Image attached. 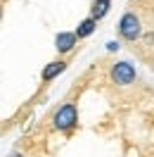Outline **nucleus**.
Listing matches in <instances>:
<instances>
[{
  "label": "nucleus",
  "mask_w": 154,
  "mask_h": 157,
  "mask_svg": "<svg viewBox=\"0 0 154 157\" xmlns=\"http://www.w3.org/2000/svg\"><path fill=\"white\" fill-rule=\"evenodd\" d=\"M52 121H55V128H57V131H71V128L76 126V121H78V109H76V105H71V102L62 105V107L55 112Z\"/></svg>",
  "instance_id": "nucleus-1"
},
{
  "label": "nucleus",
  "mask_w": 154,
  "mask_h": 157,
  "mask_svg": "<svg viewBox=\"0 0 154 157\" xmlns=\"http://www.w3.org/2000/svg\"><path fill=\"white\" fill-rule=\"evenodd\" d=\"M119 33H121L126 40L140 38V33H142V24H140V19H138V14L126 12L123 17L119 19Z\"/></svg>",
  "instance_id": "nucleus-2"
},
{
  "label": "nucleus",
  "mask_w": 154,
  "mask_h": 157,
  "mask_svg": "<svg viewBox=\"0 0 154 157\" xmlns=\"http://www.w3.org/2000/svg\"><path fill=\"white\" fill-rule=\"evenodd\" d=\"M112 81L119 86H128L135 81V67L130 62H116L112 67Z\"/></svg>",
  "instance_id": "nucleus-3"
},
{
  "label": "nucleus",
  "mask_w": 154,
  "mask_h": 157,
  "mask_svg": "<svg viewBox=\"0 0 154 157\" xmlns=\"http://www.w3.org/2000/svg\"><path fill=\"white\" fill-rule=\"evenodd\" d=\"M76 33L74 31H62V33H57V38H55V48H57L59 55H67V52H71L74 50V45H76Z\"/></svg>",
  "instance_id": "nucleus-4"
},
{
  "label": "nucleus",
  "mask_w": 154,
  "mask_h": 157,
  "mask_svg": "<svg viewBox=\"0 0 154 157\" xmlns=\"http://www.w3.org/2000/svg\"><path fill=\"white\" fill-rule=\"evenodd\" d=\"M109 7H112V0H93V5H90V17L95 21L105 19L107 14H109Z\"/></svg>",
  "instance_id": "nucleus-5"
},
{
  "label": "nucleus",
  "mask_w": 154,
  "mask_h": 157,
  "mask_svg": "<svg viewBox=\"0 0 154 157\" xmlns=\"http://www.w3.org/2000/svg\"><path fill=\"white\" fill-rule=\"evenodd\" d=\"M64 69H67V62H64V59H55V62H50L48 67L43 69V74H40V76H43V81H52V78L59 76Z\"/></svg>",
  "instance_id": "nucleus-6"
},
{
  "label": "nucleus",
  "mask_w": 154,
  "mask_h": 157,
  "mask_svg": "<svg viewBox=\"0 0 154 157\" xmlns=\"http://www.w3.org/2000/svg\"><path fill=\"white\" fill-rule=\"evenodd\" d=\"M97 29V21L93 19V17H88V19H83L81 24H78V29L74 31L76 33V38H88V36H93Z\"/></svg>",
  "instance_id": "nucleus-7"
},
{
  "label": "nucleus",
  "mask_w": 154,
  "mask_h": 157,
  "mask_svg": "<svg viewBox=\"0 0 154 157\" xmlns=\"http://www.w3.org/2000/svg\"><path fill=\"white\" fill-rule=\"evenodd\" d=\"M12 157H24V155H19V152H14V155H12Z\"/></svg>",
  "instance_id": "nucleus-8"
},
{
  "label": "nucleus",
  "mask_w": 154,
  "mask_h": 157,
  "mask_svg": "<svg viewBox=\"0 0 154 157\" xmlns=\"http://www.w3.org/2000/svg\"><path fill=\"white\" fill-rule=\"evenodd\" d=\"M0 14H2V10H0Z\"/></svg>",
  "instance_id": "nucleus-9"
}]
</instances>
